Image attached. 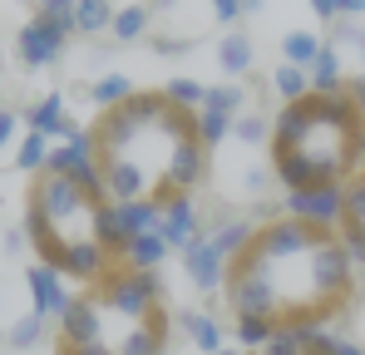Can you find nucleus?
Segmentation results:
<instances>
[{
    "instance_id": "obj_1",
    "label": "nucleus",
    "mask_w": 365,
    "mask_h": 355,
    "mask_svg": "<svg viewBox=\"0 0 365 355\" xmlns=\"http://www.w3.org/2000/svg\"><path fill=\"white\" fill-rule=\"evenodd\" d=\"M217 296L237 341L257 351L351 316L361 296V267L331 217L282 212L252 222L247 237L227 252Z\"/></svg>"
},
{
    "instance_id": "obj_2",
    "label": "nucleus",
    "mask_w": 365,
    "mask_h": 355,
    "mask_svg": "<svg viewBox=\"0 0 365 355\" xmlns=\"http://www.w3.org/2000/svg\"><path fill=\"white\" fill-rule=\"evenodd\" d=\"M79 143L119 217H163L192 202L212 168L202 109L173 89H133L89 118Z\"/></svg>"
},
{
    "instance_id": "obj_3",
    "label": "nucleus",
    "mask_w": 365,
    "mask_h": 355,
    "mask_svg": "<svg viewBox=\"0 0 365 355\" xmlns=\"http://www.w3.org/2000/svg\"><path fill=\"white\" fill-rule=\"evenodd\" d=\"M25 242L45 272H55L74 287L99 282L128 262V232L119 207L99 187V178L84 158V143L55 148L50 163L25 182Z\"/></svg>"
},
{
    "instance_id": "obj_4",
    "label": "nucleus",
    "mask_w": 365,
    "mask_h": 355,
    "mask_svg": "<svg viewBox=\"0 0 365 355\" xmlns=\"http://www.w3.org/2000/svg\"><path fill=\"white\" fill-rule=\"evenodd\" d=\"M267 153L277 182L297 202L326 197L336 207L346 182L365 168V109L356 104L351 84L341 89L311 84L302 99L282 104L267 133Z\"/></svg>"
},
{
    "instance_id": "obj_5",
    "label": "nucleus",
    "mask_w": 365,
    "mask_h": 355,
    "mask_svg": "<svg viewBox=\"0 0 365 355\" xmlns=\"http://www.w3.org/2000/svg\"><path fill=\"white\" fill-rule=\"evenodd\" d=\"M173 306L158 272L119 262L89 287H74L55 321V355H168Z\"/></svg>"
},
{
    "instance_id": "obj_6",
    "label": "nucleus",
    "mask_w": 365,
    "mask_h": 355,
    "mask_svg": "<svg viewBox=\"0 0 365 355\" xmlns=\"http://www.w3.org/2000/svg\"><path fill=\"white\" fill-rule=\"evenodd\" d=\"M74 25V10L69 5H40L35 20L20 30V59L25 64H50L64 45V30Z\"/></svg>"
},
{
    "instance_id": "obj_7",
    "label": "nucleus",
    "mask_w": 365,
    "mask_h": 355,
    "mask_svg": "<svg viewBox=\"0 0 365 355\" xmlns=\"http://www.w3.org/2000/svg\"><path fill=\"white\" fill-rule=\"evenodd\" d=\"M331 222H336L341 242L351 247L356 267L365 272V168L351 178V182H346V192L336 197V207H331Z\"/></svg>"
},
{
    "instance_id": "obj_8",
    "label": "nucleus",
    "mask_w": 365,
    "mask_h": 355,
    "mask_svg": "<svg viewBox=\"0 0 365 355\" xmlns=\"http://www.w3.org/2000/svg\"><path fill=\"white\" fill-rule=\"evenodd\" d=\"M182 262H187V272H192V282L202 287V292H222V272H227V247L217 242V237H197L187 252H182Z\"/></svg>"
},
{
    "instance_id": "obj_9",
    "label": "nucleus",
    "mask_w": 365,
    "mask_h": 355,
    "mask_svg": "<svg viewBox=\"0 0 365 355\" xmlns=\"http://www.w3.org/2000/svg\"><path fill=\"white\" fill-rule=\"evenodd\" d=\"M242 355H351L341 341H331L326 331H311V336H287V341H272V346H257Z\"/></svg>"
},
{
    "instance_id": "obj_10",
    "label": "nucleus",
    "mask_w": 365,
    "mask_h": 355,
    "mask_svg": "<svg viewBox=\"0 0 365 355\" xmlns=\"http://www.w3.org/2000/svg\"><path fill=\"white\" fill-rule=\"evenodd\" d=\"M30 292H35V301H40V316H55V321L64 316V306H69V296L60 292V277H55V272H45V267H35V272H30Z\"/></svg>"
},
{
    "instance_id": "obj_11",
    "label": "nucleus",
    "mask_w": 365,
    "mask_h": 355,
    "mask_svg": "<svg viewBox=\"0 0 365 355\" xmlns=\"http://www.w3.org/2000/svg\"><path fill=\"white\" fill-rule=\"evenodd\" d=\"M287 64H297V69H306V64H316L321 59V50H326V40H316L311 30H297V35H287Z\"/></svg>"
},
{
    "instance_id": "obj_12",
    "label": "nucleus",
    "mask_w": 365,
    "mask_h": 355,
    "mask_svg": "<svg viewBox=\"0 0 365 355\" xmlns=\"http://www.w3.org/2000/svg\"><path fill=\"white\" fill-rule=\"evenodd\" d=\"M109 20H114V10H109V5H79V10H74V25H79V30H89V35H94V30H104Z\"/></svg>"
},
{
    "instance_id": "obj_13",
    "label": "nucleus",
    "mask_w": 365,
    "mask_h": 355,
    "mask_svg": "<svg viewBox=\"0 0 365 355\" xmlns=\"http://www.w3.org/2000/svg\"><path fill=\"white\" fill-rule=\"evenodd\" d=\"M182 326H187V331L207 346V355H217V326H212V321H202L197 311H182Z\"/></svg>"
},
{
    "instance_id": "obj_14",
    "label": "nucleus",
    "mask_w": 365,
    "mask_h": 355,
    "mask_svg": "<svg viewBox=\"0 0 365 355\" xmlns=\"http://www.w3.org/2000/svg\"><path fill=\"white\" fill-rule=\"evenodd\" d=\"M138 30H143V10H123L119 20H114V35H119V40L138 35Z\"/></svg>"
},
{
    "instance_id": "obj_15",
    "label": "nucleus",
    "mask_w": 365,
    "mask_h": 355,
    "mask_svg": "<svg viewBox=\"0 0 365 355\" xmlns=\"http://www.w3.org/2000/svg\"><path fill=\"white\" fill-rule=\"evenodd\" d=\"M222 59H227V69H247V40L232 35V40L222 45Z\"/></svg>"
},
{
    "instance_id": "obj_16",
    "label": "nucleus",
    "mask_w": 365,
    "mask_h": 355,
    "mask_svg": "<svg viewBox=\"0 0 365 355\" xmlns=\"http://www.w3.org/2000/svg\"><path fill=\"white\" fill-rule=\"evenodd\" d=\"M351 94H356V104L365 109V79H351Z\"/></svg>"
},
{
    "instance_id": "obj_17",
    "label": "nucleus",
    "mask_w": 365,
    "mask_h": 355,
    "mask_svg": "<svg viewBox=\"0 0 365 355\" xmlns=\"http://www.w3.org/2000/svg\"><path fill=\"white\" fill-rule=\"evenodd\" d=\"M217 355H237V351H217Z\"/></svg>"
},
{
    "instance_id": "obj_18",
    "label": "nucleus",
    "mask_w": 365,
    "mask_h": 355,
    "mask_svg": "<svg viewBox=\"0 0 365 355\" xmlns=\"http://www.w3.org/2000/svg\"><path fill=\"white\" fill-rule=\"evenodd\" d=\"M361 50H365V45H361Z\"/></svg>"
}]
</instances>
